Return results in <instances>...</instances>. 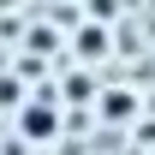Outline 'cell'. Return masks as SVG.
I'll list each match as a JSON object with an SVG mask.
<instances>
[{
    "label": "cell",
    "instance_id": "obj_1",
    "mask_svg": "<svg viewBox=\"0 0 155 155\" xmlns=\"http://www.w3.org/2000/svg\"><path fill=\"white\" fill-rule=\"evenodd\" d=\"M18 131L30 137V143H54V131H60V107H54V96L48 101H30L18 114Z\"/></svg>",
    "mask_w": 155,
    "mask_h": 155
},
{
    "label": "cell",
    "instance_id": "obj_2",
    "mask_svg": "<svg viewBox=\"0 0 155 155\" xmlns=\"http://www.w3.org/2000/svg\"><path fill=\"white\" fill-rule=\"evenodd\" d=\"M78 48H84V54H101V48H107V36H101V30H84V36H78Z\"/></svg>",
    "mask_w": 155,
    "mask_h": 155
},
{
    "label": "cell",
    "instance_id": "obj_3",
    "mask_svg": "<svg viewBox=\"0 0 155 155\" xmlns=\"http://www.w3.org/2000/svg\"><path fill=\"white\" fill-rule=\"evenodd\" d=\"M0 107H18V78H0Z\"/></svg>",
    "mask_w": 155,
    "mask_h": 155
},
{
    "label": "cell",
    "instance_id": "obj_4",
    "mask_svg": "<svg viewBox=\"0 0 155 155\" xmlns=\"http://www.w3.org/2000/svg\"><path fill=\"white\" fill-rule=\"evenodd\" d=\"M107 114H114V119H125V114H131V96H119V90H114V96H107Z\"/></svg>",
    "mask_w": 155,
    "mask_h": 155
}]
</instances>
